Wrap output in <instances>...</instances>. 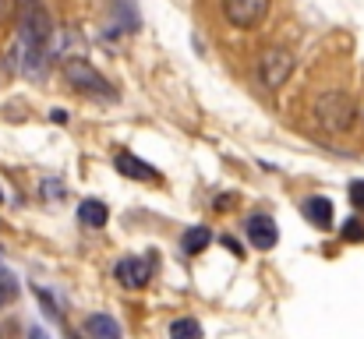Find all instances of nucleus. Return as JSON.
Returning <instances> with one entry per match:
<instances>
[{
	"instance_id": "nucleus-1",
	"label": "nucleus",
	"mask_w": 364,
	"mask_h": 339,
	"mask_svg": "<svg viewBox=\"0 0 364 339\" xmlns=\"http://www.w3.org/2000/svg\"><path fill=\"white\" fill-rule=\"evenodd\" d=\"M315 120L329 134H343V131H350L358 124V107H354V99L347 92H336L333 89V92H322L315 99Z\"/></svg>"
},
{
	"instance_id": "nucleus-2",
	"label": "nucleus",
	"mask_w": 364,
	"mask_h": 339,
	"mask_svg": "<svg viewBox=\"0 0 364 339\" xmlns=\"http://www.w3.org/2000/svg\"><path fill=\"white\" fill-rule=\"evenodd\" d=\"M18 36L32 46H46L50 50V39H53V18L46 11L43 0H21L18 4Z\"/></svg>"
},
{
	"instance_id": "nucleus-3",
	"label": "nucleus",
	"mask_w": 364,
	"mask_h": 339,
	"mask_svg": "<svg viewBox=\"0 0 364 339\" xmlns=\"http://www.w3.org/2000/svg\"><path fill=\"white\" fill-rule=\"evenodd\" d=\"M60 71H64L68 85H75V89L85 92V96H96V99H114V96H117L114 85H110L85 57H68V60L60 64Z\"/></svg>"
},
{
	"instance_id": "nucleus-4",
	"label": "nucleus",
	"mask_w": 364,
	"mask_h": 339,
	"mask_svg": "<svg viewBox=\"0 0 364 339\" xmlns=\"http://www.w3.org/2000/svg\"><path fill=\"white\" fill-rule=\"evenodd\" d=\"M290 75H294V57H290V50H283V46H269V50L258 57V78H262L265 89H279V85H287Z\"/></svg>"
},
{
	"instance_id": "nucleus-5",
	"label": "nucleus",
	"mask_w": 364,
	"mask_h": 339,
	"mask_svg": "<svg viewBox=\"0 0 364 339\" xmlns=\"http://www.w3.org/2000/svg\"><path fill=\"white\" fill-rule=\"evenodd\" d=\"M220 7L234 28H258L265 21L272 0H220Z\"/></svg>"
},
{
	"instance_id": "nucleus-6",
	"label": "nucleus",
	"mask_w": 364,
	"mask_h": 339,
	"mask_svg": "<svg viewBox=\"0 0 364 339\" xmlns=\"http://www.w3.org/2000/svg\"><path fill=\"white\" fill-rule=\"evenodd\" d=\"M114 276H117V283L127 286V290H141L149 279H152V262L149 258H121L117 265H114Z\"/></svg>"
},
{
	"instance_id": "nucleus-7",
	"label": "nucleus",
	"mask_w": 364,
	"mask_h": 339,
	"mask_svg": "<svg viewBox=\"0 0 364 339\" xmlns=\"http://www.w3.org/2000/svg\"><path fill=\"white\" fill-rule=\"evenodd\" d=\"M244 233H247L251 247H258V251H272V247H276V240H279V230H276V223H272V216H265V212L247 216Z\"/></svg>"
},
{
	"instance_id": "nucleus-8",
	"label": "nucleus",
	"mask_w": 364,
	"mask_h": 339,
	"mask_svg": "<svg viewBox=\"0 0 364 339\" xmlns=\"http://www.w3.org/2000/svg\"><path fill=\"white\" fill-rule=\"evenodd\" d=\"M114 166L131 181H159V170L152 163H145V159H138L134 152H124V149L114 156Z\"/></svg>"
},
{
	"instance_id": "nucleus-9",
	"label": "nucleus",
	"mask_w": 364,
	"mask_h": 339,
	"mask_svg": "<svg viewBox=\"0 0 364 339\" xmlns=\"http://www.w3.org/2000/svg\"><path fill=\"white\" fill-rule=\"evenodd\" d=\"M85 336L89 339H121V325L114 315H89L85 318Z\"/></svg>"
},
{
	"instance_id": "nucleus-10",
	"label": "nucleus",
	"mask_w": 364,
	"mask_h": 339,
	"mask_svg": "<svg viewBox=\"0 0 364 339\" xmlns=\"http://www.w3.org/2000/svg\"><path fill=\"white\" fill-rule=\"evenodd\" d=\"M304 216H308V223H315L318 230H329L333 226V202L322 198V195H311L304 202Z\"/></svg>"
},
{
	"instance_id": "nucleus-11",
	"label": "nucleus",
	"mask_w": 364,
	"mask_h": 339,
	"mask_svg": "<svg viewBox=\"0 0 364 339\" xmlns=\"http://www.w3.org/2000/svg\"><path fill=\"white\" fill-rule=\"evenodd\" d=\"M78 220L89 226V230H103L107 220H110V209H107L100 198H85V202L78 205Z\"/></svg>"
},
{
	"instance_id": "nucleus-12",
	"label": "nucleus",
	"mask_w": 364,
	"mask_h": 339,
	"mask_svg": "<svg viewBox=\"0 0 364 339\" xmlns=\"http://www.w3.org/2000/svg\"><path fill=\"white\" fill-rule=\"evenodd\" d=\"M209 244H213V230H209V226H188L184 237H181L184 254H202Z\"/></svg>"
},
{
	"instance_id": "nucleus-13",
	"label": "nucleus",
	"mask_w": 364,
	"mask_h": 339,
	"mask_svg": "<svg viewBox=\"0 0 364 339\" xmlns=\"http://www.w3.org/2000/svg\"><path fill=\"white\" fill-rule=\"evenodd\" d=\"M18 290H21V286H18V276H14L11 269H0V311L18 301Z\"/></svg>"
},
{
	"instance_id": "nucleus-14",
	"label": "nucleus",
	"mask_w": 364,
	"mask_h": 339,
	"mask_svg": "<svg viewBox=\"0 0 364 339\" xmlns=\"http://www.w3.org/2000/svg\"><path fill=\"white\" fill-rule=\"evenodd\" d=\"M170 339H202V325L195 318H173L170 322Z\"/></svg>"
},
{
	"instance_id": "nucleus-15",
	"label": "nucleus",
	"mask_w": 364,
	"mask_h": 339,
	"mask_svg": "<svg viewBox=\"0 0 364 339\" xmlns=\"http://www.w3.org/2000/svg\"><path fill=\"white\" fill-rule=\"evenodd\" d=\"M64 195H68V188H64L57 177H46V181H43V198H46V202H64Z\"/></svg>"
},
{
	"instance_id": "nucleus-16",
	"label": "nucleus",
	"mask_w": 364,
	"mask_h": 339,
	"mask_svg": "<svg viewBox=\"0 0 364 339\" xmlns=\"http://www.w3.org/2000/svg\"><path fill=\"white\" fill-rule=\"evenodd\" d=\"M343 240H364V223L361 220H347V223H343Z\"/></svg>"
},
{
	"instance_id": "nucleus-17",
	"label": "nucleus",
	"mask_w": 364,
	"mask_h": 339,
	"mask_svg": "<svg viewBox=\"0 0 364 339\" xmlns=\"http://www.w3.org/2000/svg\"><path fill=\"white\" fill-rule=\"evenodd\" d=\"M350 202H354V209L364 212V181H354V184H350Z\"/></svg>"
},
{
	"instance_id": "nucleus-18",
	"label": "nucleus",
	"mask_w": 364,
	"mask_h": 339,
	"mask_svg": "<svg viewBox=\"0 0 364 339\" xmlns=\"http://www.w3.org/2000/svg\"><path fill=\"white\" fill-rule=\"evenodd\" d=\"M227 209H234V195H220L216 198V212H227Z\"/></svg>"
},
{
	"instance_id": "nucleus-19",
	"label": "nucleus",
	"mask_w": 364,
	"mask_h": 339,
	"mask_svg": "<svg viewBox=\"0 0 364 339\" xmlns=\"http://www.w3.org/2000/svg\"><path fill=\"white\" fill-rule=\"evenodd\" d=\"M223 247H227V251H230V254H241V244H237V240H234V237H230V233H227V237H223Z\"/></svg>"
},
{
	"instance_id": "nucleus-20",
	"label": "nucleus",
	"mask_w": 364,
	"mask_h": 339,
	"mask_svg": "<svg viewBox=\"0 0 364 339\" xmlns=\"http://www.w3.org/2000/svg\"><path fill=\"white\" fill-rule=\"evenodd\" d=\"M50 120L53 124H68V110H50Z\"/></svg>"
},
{
	"instance_id": "nucleus-21",
	"label": "nucleus",
	"mask_w": 364,
	"mask_h": 339,
	"mask_svg": "<svg viewBox=\"0 0 364 339\" xmlns=\"http://www.w3.org/2000/svg\"><path fill=\"white\" fill-rule=\"evenodd\" d=\"M7 14H11V0H0V21H4Z\"/></svg>"
},
{
	"instance_id": "nucleus-22",
	"label": "nucleus",
	"mask_w": 364,
	"mask_h": 339,
	"mask_svg": "<svg viewBox=\"0 0 364 339\" xmlns=\"http://www.w3.org/2000/svg\"><path fill=\"white\" fill-rule=\"evenodd\" d=\"M28 339H50V336H46L43 329H32V333H28Z\"/></svg>"
},
{
	"instance_id": "nucleus-23",
	"label": "nucleus",
	"mask_w": 364,
	"mask_h": 339,
	"mask_svg": "<svg viewBox=\"0 0 364 339\" xmlns=\"http://www.w3.org/2000/svg\"><path fill=\"white\" fill-rule=\"evenodd\" d=\"M0 202H4V191H0Z\"/></svg>"
}]
</instances>
